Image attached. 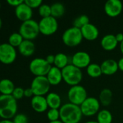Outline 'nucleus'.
<instances>
[{
    "instance_id": "a878e982",
    "label": "nucleus",
    "mask_w": 123,
    "mask_h": 123,
    "mask_svg": "<svg viewBox=\"0 0 123 123\" xmlns=\"http://www.w3.org/2000/svg\"><path fill=\"white\" fill-rule=\"evenodd\" d=\"M86 72L88 75L91 78H98L103 74L101 66L95 63H91L86 68Z\"/></svg>"
},
{
    "instance_id": "c9c22d12",
    "label": "nucleus",
    "mask_w": 123,
    "mask_h": 123,
    "mask_svg": "<svg viewBox=\"0 0 123 123\" xmlns=\"http://www.w3.org/2000/svg\"><path fill=\"white\" fill-rule=\"evenodd\" d=\"M34 96V94L33 92V90L31 89V88H27L25 89L24 91V97H33Z\"/></svg>"
},
{
    "instance_id": "6e6552de",
    "label": "nucleus",
    "mask_w": 123,
    "mask_h": 123,
    "mask_svg": "<svg viewBox=\"0 0 123 123\" xmlns=\"http://www.w3.org/2000/svg\"><path fill=\"white\" fill-rule=\"evenodd\" d=\"M51 84L46 76H35L33 79L30 88L33 90L34 96H44L48 94Z\"/></svg>"
},
{
    "instance_id": "a18cd8bd",
    "label": "nucleus",
    "mask_w": 123,
    "mask_h": 123,
    "mask_svg": "<svg viewBox=\"0 0 123 123\" xmlns=\"http://www.w3.org/2000/svg\"><path fill=\"white\" fill-rule=\"evenodd\" d=\"M0 9H1V2H0Z\"/></svg>"
},
{
    "instance_id": "7c9ffc66",
    "label": "nucleus",
    "mask_w": 123,
    "mask_h": 123,
    "mask_svg": "<svg viewBox=\"0 0 123 123\" xmlns=\"http://www.w3.org/2000/svg\"><path fill=\"white\" fill-rule=\"evenodd\" d=\"M47 118L50 122L59 120L60 114L59 110L58 109H50L47 112Z\"/></svg>"
},
{
    "instance_id": "58836bf2",
    "label": "nucleus",
    "mask_w": 123,
    "mask_h": 123,
    "mask_svg": "<svg viewBox=\"0 0 123 123\" xmlns=\"http://www.w3.org/2000/svg\"><path fill=\"white\" fill-rule=\"evenodd\" d=\"M118 63V68H119V70H120L121 71L123 72V57L121 58L119 61L117 62Z\"/></svg>"
},
{
    "instance_id": "2f4dec72",
    "label": "nucleus",
    "mask_w": 123,
    "mask_h": 123,
    "mask_svg": "<svg viewBox=\"0 0 123 123\" xmlns=\"http://www.w3.org/2000/svg\"><path fill=\"white\" fill-rule=\"evenodd\" d=\"M24 91H25V89L23 88L20 87V86H17L14 89V91H13V92L12 94V96L16 100L21 99L24 97Z\"/></svg>"
},
{
    "instance_id": "9b49d317",
    "label": "nucleus",
    "mask_w": 123,
    "mask_h": 123,
    "mask_svg": "<svg viewBox=\"0 0 123 123\" xmlns=\"http://www.w3.org/2000/svg\"><path fill=\"white\" fill-rule=\"evenodd\" d=\"M17 58L15 48L8 43L0 44V62L8 65L12 63Z\"/></svg>"
},
{
    "instance_id": "a211bd4d",
    "label": "nucleus",
    "mask_w": 123,
    "mask_h": 123,
    "mask_svg": "<svg viewBox=\"0 0 123 123\" xmlns=\"http://www.w3.org/2000/svg\"><path fill=\"white\" fill-rule=\"evenodd\" d=\"M46 78L49 81L51 86H57L59 84L61 81L63 80L62 70L54 66H51L50 71L46 75Z\"/></svg>"
},
{
    "instance_id": "f257e3e1",
    "label": "nucleus",
    "mask_w": 123,
    "mask_h": 123,
    "mask_svg": "<svg viewBox=\"0 0 123 123\" xmlns=\"http://www.w3.org/2000/svg\"><path fill=\"white\" fill-rule=\"evenodd\" d=\"M60 118L63 123H79L83 115L80 106L70 102L63 105L59 109Z\"/></svg>"
},
{
    "instance_id": "ea45409f",
    "label": "nucleus",
    "mask_w": 123,
    "mask_h": 123,
    "mask_svg": "<svg viewBox=\"0 0 123 123\" xmlns=\"http://www.w3.org/2000/svg\"><path fill=\"white\" fill-rule=\"evenodd\" d=\"M0 123H14L12 120H1L0 121Z\"/></svg>"
},
{
    "instance_id": "423d86ee",
    "label": "nucleus",
    "mask_w": 123,
    "mask_h": 123,
    "mask_svg": "<svg viewBox=\"0 0 123 123\" xmlns=\"http://www.w3.org/2000/svg\"><path fill=\"white\" fill-rule=\"evenodd\" d=\"M51 66L45 58H36L30 61L29 69L35 76H46Z\"/></svg>"
},
{
    "instance_id": "aec40b11",
    "label": "nucleus",
    "mask_w": 123,
    "mask_h": 123,
    "mask_svg": "<svg viewBox=\"0 0 123 123\" xmlns=\"http://www.w3.org/2000/svg\"><path fill=\"white\" fill-rule=\"evenodd\" d=\"M18 50L20 53L24 56H30L34 53L36 50V46L32 40H24L19 45Z\"/></svg>"
},
{
    "instance_id": "e433bc0d",
    "label": "nucleus",
    "mask_w": 123,
    "mask_h": 123,
    "mask_svg": "<svg viewBox=\"0 0 123 123\" xmlns=\"http://www.w3.org/2000/svg\"><path fill=\"white\" fill-rule=\"evenodd\" d=\"M46 61L50 64V65H53L54 63V60H55V55H48L46 57Z\"/></svg>"
},
{
    "instance_id": "393cba45",
    "label": "nucleus",
    "mask_w": 123,
    "mask_h": 123,
    "mask_svg": "<svg viewBox=\"0 0 123 123\" xmlns=\"http://www.w3.org/2000/svg\"><path fill=\"white\" fill-rule=\"evenodd\" d=\"M51 16L57 19L62 17L65 12V7L63 4L60 2H56L51 5Z\"/></svg>"
},
{
    "instance_id": "2eb2a0df",
    "label": "nucleus",
    "mask_w": 123,
    "mask_h": 123,
    "mask_svg": "<svg viewBox=\"0 0 123 123\" xmlns=\"http://www.w3.org/2000/svg\"><path fill=\"white\" fill-rule=\"evenodd\" d=\"M81 32L83 38L89 41H94L96 40L99 35V29L94 25L88 23V25L83 27L81 29Z\"/></svg>"
},
{
    "instance_id": "f704fd0d",
    "label": "nucleus",
    "mask_w": 123,
    "mask_h": 123,
    "mask_svg": "<svg viewBox=\"0 0 123 123\" xmlns=\"http://www.w3.org/2000/svg\"><path fill=\"white\" fill-rule=\"evenodd\" d=\"M23 1H24L23 0H7V4H9V5H11L12 6H15V7H17V6L21 4Z\"/></svg>"
},
{
    "instance_id": "ddd939ff",
    "label": "nucleus",
    "mask_w": 123,
    "mask_h": 123,
    "mask_svg": "<svg viewBox=\"0 0 123 123\" xmlns=\"http://www.w3.org/2000/svg\"><path fill=\"white\" fill-rule=\"evenodd\" d=\"M123 4L120 0H108L104 4L105 13L111 17H115L123 12Z\"/></svg>"
},
{
    "instance_id": "9d476101",
    "label": "nucleus",
    "mask_w": 123,
    "mask_h": 123,
    "mask_svg": "<svg viewBox=\"0 0 123 123\" xmlns=\"http://www.w3.org/2000/svg\"><path fill=\"white\" fill-rule=\"evenodd\" d=\"M80 107L83 116L91 117L97 115L100 111V102L97 98L88 97Z\"/></svg>"
},
{
    "instance_id": "cd10ccee",
    "label": "nucleus",
    "mask_w": 123,
    "mask_h": 123,
    "mask_svg": "<svg viewBox=\"0 0 123 123\" xmlns=\"http://www.w3.org/2000/svg\"><path fill=\"white\" fill-rule=\"evenodd\" d=\"M24 40V38L18 32H13L12 33L8 39V43L10 44L14 48L19 47V45L22 43V42Z\"/></svg>"
},
{
    "instance_id": "7ed1b4c3",
    "label": "nucleus",
    "mask_w": 123,
    "mask_h": 123,
    "mask_svg": "<svg viewBox=\"0 0 123 123\" xmlns=\"http://www.w3.org/2000/svg\"><path fill=\"white\" fill-rule=\"evenodd\" d=\"M63 80L70 86L79 85L83 79V72L79 68L72 64H69L62 69Z\"/></svg>"
},
{
    "instance_id": "39448f33",
    "label": "nucleus",
    "mask_w": 123,
    "mask_h": 123,
    "mask_svg": "<svg viewBox=\"0 0 123 123\" xmlns=\"http://www.w3.org/2000/svg\"><path fill=\"white\" fill-rule=\"evenodd\" d=\"M19 33L24 40H32L35 39L40 33L38 22L33 19L22 22L19 28Z\"/></svg>"
},
{
    "instance_id": "79ce46f5",
    "label": "nucleus",
    "mask_w": 123,
    "mask_h": 123,
    "mask_svg": "<svg viewBox=\"0 0 123 123\" xmlns=\"http://www.w3.org/2000/svg\"><path fill=\"white\" fill-rule=\"evenodd\" d=\"M49 123H63L60 120H57V121H54V122H49Z\"/></svg>"
},
{
    "instance_id": "6ab92c4d",
    "label": "nucleus",
    "mask_w": 123,
    "mask_h": 123,
    "mask_svg": "<svg viewBox=\"0 0 123 123\" xmlns=\"http://www.w3.org/2000/svg\"><path fill=\"white\" fill-rule=\"evenodd\" d=\"M118 45V42L116 40L115 35L113 34H107L104 36L101 40V45L102 48L107 51L113 50L117 48Z\"/></svg>"
},
{
    "instance_id": "c03bdc74",
    "label": "nucleus",
    "mask_w": 123,
    "mask_h": 123,
    "mask_svg": "<svg viewBox=\"0 0 123 123\" xmlns=\"http://www.w3.org/2000/svg\"><path fill=\"white\" fill-rule=\"evenodd\" d=\"M1 26H2V21H1V17H0V29H1Z\"/></svg>"
},
{
    "instance_id": "412c9836",
    "label": "nucleus",
    "mask_w": 123,
    "mask_h": 123,
    "mask_svg": "<svg viewBox=\"0 0 123 123\" xmlns=\"http://www.w3.org/2000/svg\"><path fill=\"white\" fill-rule=\"evenodd\" d=\"M48 106L50 109L59 110L62 107V99L60 96L55 92H49L46 97Z\"/></svg>"
},
{
    "instance_id": "c756f323",
    "label": "nucleus",
    "mask_w": 123,
    "mask_h": 123,
    "mask_svg": "<svg viewBox=\"0 0 123 123\" xmlns=\"http://www.w3.org/2000/svg\"><path fill=\"white\" fill-rule=\"evenodd\" d=\"M38 14L42 18L51 16V5L47 4H42L38 8Z\"/></svg>"
},
{
    "instance_id": "bb28decb",
    "label": "nucleus",
    "mask_w": 123,
    "mask_h": 123,
    "mask_svg": "<svg viewBox=\"0 0 123 123\" xmlns=\"http://www.w3.org/2000/svg\"><path fill=\"white\" fill-rule=\"evenodd\" d=\"M112 114L107 110H101L97 114L96 121L99 123H112Z\"/></svg>"
},
{
    "instance_id": "c85d7f7f",
    "label": "nucleus",
    "mask_w": 123,
    "mask_h": 123,
    "mask_svg": "<svg viewBox=\"0 0 123 123\" xmlns=\"http://www.w3.org/2000/svg\"><path fill=\"white\" fill-rule=\"evenodd\" d=\"M88 23H90L89 17L86 14H81L75 19L73 22V27L81 29L83 27L88 25Z\"/></svg>"
},
{
    "instance_id": "a19ab883",
    "label": "nucleus",
    "mask_w": 123,
    "mask_h": 123,
    "mask_svg": "<svg viewBox=\"0 0 123 123\" xmlns=\"http://www.w3.org/2000/svg\"><path fill=\"white\" fill-rule=\"evenodd\" d=\"M120 51L122 53V54L123 55V41L120 43Z\"/></svg>"
},
{
    "instance_id": "f3484780",
    "label": "nucleus",
    "mask_w": 123,
    "mask_h": 123,
    "mask_svg": "<svg viewBox=\"0 0 123 123\" xmlns=\"http://www.w3.org/2000/svg\"><path fill=\"white\" fill-rule=\"evenodd\" d=\"M100 66L102 74L107 76H112L119 70L118 63L114 59H107L104 61Z\"/></svg>"
},
{
    "instance_id": "f03ea898",
    "label": "nucleus",
    "mask_w": 123,
    "mask_h": 123,
    "mask_svg": "<svg viewBox=\"0 0 123 123\" xmlns=\"http://www.w3.org/2000/svg\"><path fill=\"white\" fill-rule=\"evenodd\" d=\"M17 100L12 95L0 94V117L10 120L17 115Z\"/></svg>"
},
{
    "instance_id": "f8f14e48",
    "label": "nucleus",
    "mask_w": 123,
    "mask_h": 123,
    "mask_svg": "<svg viewBox=\"0 0 123 123\" xmlns=\"http://www.w3.org/2000/svg\"><path fill=\"white\" fill-rule=\"evenodd\" d=\"M91 61L90 55L85 51H78L71 57V64L80 69L87 68L91 63Z\"/></svg>"
},
{
    "instance_id": "4c0bfd02",
    "label": "nucleus",
    "mask_w": 123,
    "mask_h": 123,
    "mask_svg": "<svg viewBox=\"0 0 123 123\" xmlns=\"http://www.w3.org/2000/svg\"><path fill=\"white\" fill-rule=\"evenodd\" d=\"M115 37H116V40L118 42V43H121L123 41V33H122V32L117 33V35H115Z\"/></svg>"
},
{
    "instance_id": "1a4fd4ad",
    "label": "nucleus",
    "mask_w": 123,
    "mask_h": 123,
    "mask_svg": "<svg viewBox=\"0 0 123 123\" xmlns=\"http://www.w3.org/2000/svg\"><path fill=\"white\" fill-rule=\"evenodd\" d=\"M40 33L49 36L54 34L59 27L57 19L52 16L41 18L38 22Z\"/></svg>"
},
{
    "instance_id": "0eeeda50",
    "label": "nucleus",
    "mask_w": 123,
    "mask_h": 123,
    "mask_svg": "<svg viewBox=\"0 0 123 123\" xmlns=\"http://www.w3.org/2000/svg\"><path fill=\"white\" fill-rule=\"evenodd\" d=\"M67 98L70 103L80 106L88 98L87 91L80 84L71 86L67 92Z\"/></svg>"
},
{
    "instance_id": "4be33fe9",
    "label": "nucleus",
    "mask_w": 123,
    "mask_h": 123,
    "mask_svg": "<svg viewBox=\"0 0 123 123\" xmlns=\"http://www.w3.org/2000/svg\"><path fill=\"white\" fill-rule=\"evenodd\" d=\"M15 86L12 81L9 79H3L0 80V93L4 95H12Z\"/></svg>"
},
{
    "instance_id": "b1692460",
    "label": "nucleus",
    "mask_w": 123,
    "mask_h": 123,
    "mask_svg": "<svg viewBox=\"0 0 123 123\" xmlns=\"http://www.w3.org/2000/svg\"><path fill=\"white\" fill-rule=\"evenodd\" d=\"M112 92L109 89H104L99 94V102L104 106H109L112 101Z\"/></svg>"
},
{
    "instance_id": "20e7f679",
    "label": "nucleus",
    "mask_w": 123,
    "mask_h": 123,
    "mask_svg": "<svg viewBox=\"0 0 123 123\" xmlns=\"http://www.w3.org/2000/svg\"><path fill=\"white\" fill-rule=\"evenodd\" d=\"M83 39L80 29L75 27L67 28L62 34V40L64 44L68 47L73 48L80 45Z\"/></svg>"
},
{
    "instance_id": "dca6fc26",
    "label": "nucleus",
    "mask_w": 123,
    "mask_h": 123,
    "mask_svg": "<svg viewBox=\"0 0 123 123\" xmlns=\"http://www.w3.org/2000/svg\"><path fill=\"white\" fill-rule=\"evenodd\" d=\"M30 104L33 110L38 113L46 112L49 107L46 99L44 96H33L31 98Z\"/></svg>"
},
{
    "instance_id": "473e14b6",
    "label": "nucleus",
    "mask_w": 123,
    "mask_h": 123,
    "mask_svg": "<svg viewBox=\"0 0 123 123\" xmlns=\"http://www.w3.org/2000/svg\"><path fill=\"white\" fill-rule=\"evenodd\" d=\"M12 121L14 123H28V119L25 114L19 113L13 117Z\"/></svg>"
},
{
    "instance_id": "5701e85b",
    "label": "nucleus",
    "mask_w": 123,
    "mask_h": 123,
    "mask_svg": "<svg viewBox=\"0 0 123 123\" xmlns=\"http://www.w3.org/2000/svg\"><path fill=\"white\" fill-rule=\"evenodd\" d=\"M69 64H71L70 62V57H68L66 54L59 53L55 55V60L54 63V66L62 70Z\"/></svg>"
},
{
    "instance_id": "72a5a7b5",
    "label": "nucleus",
    "mask_w": 123,
    "mask_h": 123,
    "mask_svg": "<svg viewBox=\"0 0 123 123\" xmlns=\"http://www.w3.org/2000/svg\"><path fill=\"white\" fill-rule=\"evenodd\" d=\"M24 1L32 9L35 8H39L40 6L43 4L42 0H25Z\"/></svg>"
},
{
    "instance_id": "37998d69",
    "label": "nucleus",
    "mask_w": 123,
    "mask_h": 123,
    "mask_svg": "<svg viewBox=\"0 0 123 123\" xmlns=\"http://www.w3.org/2000/svg\"><path fill=\"white\" fill-rule=\"evenodd\" d=\"M85 123H99L97 121H88Z\"/></svg>"
},
{
    "instance_id": "4468645a",
    "label": "nucleus",
    "mask_w": 123,
    "mask_h": 123,
    "mask_svg": "<svg viewBox=\"0 0 123 123\" xmlns=\"http://www.w3.org/2000/svg\"><path fill=\"white\" fill-rule=\"evenodd\" d=\"M14 13L17 19L23 22L32 19L33 9L23 1L21 4L15 7Z\"/></svg>"
}]
</instances>
